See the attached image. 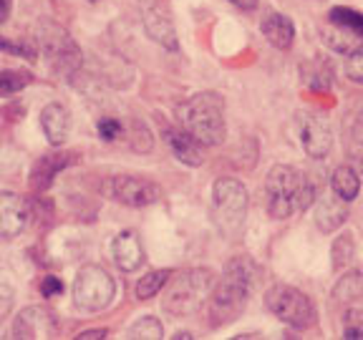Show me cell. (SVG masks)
Instances as JSON below:
<instances>
[{
    "label": "cell",
    "mask_w": 363,
    "mask_h": 340,
    "mask_svg": "<svg viewBox=\"0 0 363 340\" xmlns=\"http://www.w3.org/2000/svg\"><path fill=\"white\" fill-rule=\"evenodd\" d=\"M257 280H260V270L250 257H235L227 262L222 278L217 280L207 298V323L212 328L235 323L247 307Z\"/></svg>",
    "instance_id": "cell-1"
},
{
    "label": "cell",
    "mask_w": 363,
    "mask_h": 340,
    "mask_svg": "<svg viewBox=\"0 0 363 340\" xmlns=\"http://www.w3.org/2000/svg\"><path fill=\"white\" fill-rule=\"evenodd\" d=\"M265 202L272 220H288L315 204V187L303 171L290 164H275L265 179Z\"/></svg>",
    "instance_id": "cell-2"
},
{
    "label": "cell",
    "mask_w": 363,
    "mask_h": 340,
    "mask_svg": "<svg viewBox=\"0 0 363 340\" xmlns=\"http://www.w3.org/2000/svg\"><path fill=\"white\" fill-rule=\"evenodd\" d=\"M177 121L202 147H217L225 142V101L215 91H202L177 108Z\"/></svg>",
    "instance_id": "cell-3"
},
{
    "label": "cell",
    "mask_w": 363,
    "mask_h": 340,
    "mask_svg": "<svg viewBox=\"0 0 363 340\" xmlns=\"http://www.w3.org/2000/svg\"><path fill=\"white\" fill-rule=\"evenodd\" d=\"M217 278L212 270H184L179 272L174 280L169 278V283L164 285V310L174 317H187L202 310V305H207L212 288H215Z\"/></svg>",
    "instance_id": "cell-4"
},
{
    "label": "cell",
    "mask_w": 363,
    "mask_h": 340,
    "mask_svg": "<svg viewBox=\"0 0 363 340\" xmlns=\"http://www.w3.org/2000/svg\"><path fill=\"white\" fill-rule=\"evenodd\" d=\"M33 45L43 53L48 66L63 76H74L81 68V51L63 26L51 18H40L33 26Z\"/></svg>",
    "instance_id": "cell-5"
},
{
    "label": "cell",
    "mask_w": 363,
    "mask_h": 340,
    "mask_svg": "<svg viewBox=\"0 0 363 340\" xmlns=\"http://www.w3.org/2000/svg\"><path fill=\"white\" fill-rule=\"evenodd\" d=\"M265 305L280 323L290 325V328L308 330L318 323V310L315 302L311 300V295L293 288V285H272V288H267Z\"/></svg>",
    "instance_id": "cell-6"
},
{
    "label": "cell",
    "mask_w": 363,
    "mask_h": 340,
    "mask_svg": "<svg viewBox=\"0 0 363 340\" xmlns=\"http://www.w3.org/2000/svg\"><path fill=\"white\" fill-rule=\"evenodd\" d=\"M212 210H215L217 227L222 232L235 237L242 232L247 217V192L233 176H220L212 187Z\"/></svg>",
    "instance_id": "cell-7"
},
{
    "label": "cell",
    "mask_w": 363,
    "mask_h": 340,
    "mask_svg": "<svg viewBox=\"0 0 363 340\" xmlns=\"http://www.w3.org/2000/svg\"><path fill=\"white\" fill-rule=\"evenodd\" d=\"M116 298V283L101 265H86L74 280V302L81 312L96 315Z\"/></svg>",
    "instance_id": "cell-8"
},
{
    "label": "cell",
    "mask_w": 363,
    "mask_h": 340,
    "mask_svg": "<svg viewBox=\"0 0 363 340\" xmlns=\"http://www.w3.org/2000/svg\"><path fill=\"white\" fill-rule=\"evenodd\" d=\"M104 192L113 202L124 207H149L162 199V189L157 181L139 174H113L104 181Z\"/></svg>",
    "instance_id": "cell-9"
},
{
    "label": "cell",
    "mask_w": 363,
    "mask_h": 340,
    "mask_svg": "<svg viewBox=\"0 0 363 340\" xmlns=\"http://www.w3.org/2000/svg\"><path fill=\"white\" fill-rule=\"evenodd\" d=\"M58 320L45 305H28L18 312L11 335L16 340H51L58 338Z\"/></svg>",
    "instance_id": "cell-10"
},
{
    "label": "cell",
    "mask_w": 363,
    "mask_h": 340,
    "mask_svg": "<svg viewBox=\"0 0 363 340\" xmlns=\"http://www.w3.org/2000/svg\"><path fill=\"white\" fill-rule=\"evenodd\" d=\"M142 23H144L147 35L154 43H159L162 48H167V51H177V48H179L174 21H172L169 11H167L162 3H149L142 11Z\"/></svg>",
    "instance_id": "cell-11"
},
{
    "label": "cell",
    "mask_w": 363,
    "mask_h": 340,
    "mask_svg": "<svg viewBox=\"0 0 363 340\" xmlns=\"http://www.w3.org/2000/svg\"><path fill=\"white\" fill-rule=\"evenodd\" d=\"M301 142L311 159H325L333 149V131H330L328 121L306 113L301 124Z\"/></svg>",
    "instance_id": "cell-12"
},
{
    "label": "cell",
    "mask_w": 363,
    "mask_h": 340,
    "mask_svg": "<svg viewBox=\"0 0 363 340\" xmlns=\"http://www.w3.org/2000/svg\"><path fill=\"white\" fill-rule=\"evenodd\" d=\"M30 210L26 199L16 192H0V237L13 239L26 230Z\"/></svg>",
    "instance_id": "cell-13"
},
{
    "label": "cell",
    "mask_w": 363,
    "mask_h": 340,
    "mask_svg": "<svg viewBox=\"0 0 363 340\" xmlns=\"http://www.w3.org/2000/svg\"><path fill=\"white\" fill-rule=\"evenodd\" d=\"M74 162H79V154L76 152H56V154L40 157L33 164V169H30V176H28L30 187H33L35 192H45V189L53 184V179H56L66 166L74 164Z\"/></svg>",
    "instance_id": "cell-14"
},
{
    "label": "cell",
    "mask_w": 363,
    "mask_h": 340,
    "mask_svg": "<svg viewBox=\"0 0 363 340\" xmlns=\"http://www.w3.org/2000/svg\"><path fill=\"white\" fill-rule=\"evenodd\" d=\"M111 255L116 267L124 272H134L142 267L144 262V247H142V239L134 230H124L113 237L111 242Z\"/></svg>",
    "instance_id": "cell-15"
},
{
    "label": "cell",
    "mask_w": 363,
    "mask_h": 340,
    "mask_svg": "<svg viewBox=\"0 0 363 340\" xmlns=\"http://www.w3.org/2000/svg\"><path fill=\"white\" fill-rule=\"evenodd\" d=\"M348 220V202L330 189L315 202V225L320 232H335Z\"/></svg>",
    "instance_id": "cell-16"
},
{
    "label": "cell",
    "mask_w": 363,
    "mask_h": 340,
    "mask_svg": "<svg viewBox=\"0 0 363 340\" xmlns=\"http://www.w3.org/2000/svg\"><path fill=\"white\" fill-rule=\"evenodd\" d=\"M162 136H164L167 147L172 149V154L179 159L182 164H187V166L202 164V144H199L197 139H192L182 126H164Z\"/></svg>",
    "instance_id": "cell-17"
},
{
    "label": "cell",
    "mask_w": 363,
    "mask_h": 340,
    "mask_svg": "<svg viewBox=\"0 0 363 340\" xmlns=\"http://www.w3.org/2000/svg\"><path fill=\"white\" fill-rule=\"evenodd\" d=\"M40 129H43L45 139L53 147H63L68 139V131H71V113L63 103H48V106L40 111Z\"/></svg>",
    "instance_id": "cell-18"
},
{
    "label": "cell",
    "mask_w": 363,
    "mask_h": 340,
    "mask_svg": "<svg viewBox=\"0 0 363 340\" xmlns=\"http://www.w3.org/2000/svg\"><path fill=\"white\" fill-rule=\"evenodd\" d=\"M260 28H262V35H265L267 43H270L272 48H278V51H288V48H293L295 26L288 16H283V13H267V16L262 18Z\"/></svg>",
    "instance_id": "cell-19"
},
{
    "label": "cell",
    "mask_w": 363,
    "mask_h": 340,
    "mask_svg": "<svg viewBox=\"0 0 363 340\" xmlns=\"http://www.w3.org/2000/svg\"><path fill=\"white\" fill-rule=\"evenodd\" d=\"M320 35H323L325 45L328 48H333V51L338 53H353V51H361V45H363V35L353 33V30L343 28V26H338V23L328 21L320 28Z\"/></svg>",
    "instance_id": "cell-20"
},
{
    "label": "cell",
    "mask_w": 363,
    "mask_h": 340,
    "mask_svg": "<svg viewBox=\"0 0 363 340\" xmlns=\"http://www.w3.org/2000/svg\"><path fill=\"white\" fill-rule=\"evenodd\" d=\"M363 298V272L348 270L333 285V300L338 305H353Z\"/></svg>",
    "instance_id": "cell-21"
},
{
    "label": "cell",
    "mask_w": 363,
    "mask_h": 340,
    "mask_svg": "<svg viewBox=\"0 0 363 340\" xmlns=\"http://www.w3.org/2000/svg\"><path fill=\"white\" fill-rule=\"evenodd\" d=\"M330 189L338 197H343L346 202H353L361 192V176L356 174L353 166H338L330 176Z\"/></svg>",
    "instance_id": "cell-22"
},
{
    "label": "cell",
    "mask_w": 363,
    "mask_h": 340,
    "mask_svg": "<svg viewBox=\"0 0 363 340\" xmlns=\"http://www.w3.org/2000/svg\"><path fill=\"white\" fill-rule=\"evenodd\" d=\"M353 257H356V239H353V234L346 230V232L338 234V237L333 239V244H330V265H333L335 272H340L351 265Z\"/></svg>",
    "instance_id": "cell-23"
},
{
    "label": "cell",
    "mask_w": 363,
    "mask_h": 340,
    "mask_svg": "<svg viewBox=\"0 0 363 340\" xmlns=\"http://www.w3.org/2000/svg\"><path fill=\"white\" fill-rule=\"evenodd\" d=\"M172 272L169 270H154V272H147L139 283H136L134 288V295L139 298V300H149V298H154V295H159L162 290H164V285L169 283Z\"/></svg>",
    "instance_id": "cell-24"
},
{
    "label": "cell",
    "mask_w": 363,
    "mask_h": 340,
    "mask_svg": "<svg viewBox=\"0 0 363 340\" xmlns=\"http://www.w3.org/2000/svg\"><path fill=\"white\" fill-rule=\"evenodd\" d=\"M33 81L26 68H6L0 71V96H16Z\"/></svg>",
    "instance_id": "cell-25"
},
{
    "label": "cell",
    "mask_w": 363,
    "mask_h": 340,
    "mask_svg": "<svg viewBox=\"0 0 363 340\" xmlns=\"http://www.w3.org/2000/svg\"><path fill=\"white\" fill-rule=\"evenodd\" d=\"M129 338H134V340H162L164 338V325H162L159 317L144 315L129 328Z\"/></svg>",
    "instance_id": "cell-26"
},
{
    "label": "cell",
    "mask_w": 363,
    "mask_h": 340,
    "mask_svg": "<svg viewBox=\"0 0 363 340\" xmlns=\"http://www.w3.org/2000/svg\"><path fill=\"white\" fill-rule=\"evenodd\" d=\"M328 21L338 23V26H343V28L353 30V33L363 35V16L358 11H353V8H333V11L328 13Z\"/></svg>",
    "instance_id": "cell-27"
},
{
    "label": "cell",
    "mask_w": 363,
    "mask_h": 340,
    "mask_svg": "<svg viewBox=\"0 0 363 340\" xmlns=\"http://www.w3.org/2000/svg\"><path fill=\"white\" fill-rule=\"evenodd\" d=\"M126 129H129V144L134 152H152V134H149L147 126L139 124V121H131Z\"/></svg>",
    "instance_id": "cell-28"
},
{
    "label": "cell",
    "mask_w": 363,
    "mask_h": 340,
    "mask_svg": "<svg viewBox=\"0 0 363 340\" xmlns=\"http://www.w3.org/2000/svg\"><path fill=\"white\" fill-rule=\"evenodd\" d=\"M346 328H343V338L351 340H363V307H351L343 315Z\"/></svg>",
    "instance_id": "cell-29"
},
{
    "label": "cell",
    "mask_w": 363,
    "mask_h": 340,
    "mask_svg": "<svg viewBox=\"0 0 363 340\" xmlns=\"http://www.w3.org/2000/svg\"><path fill=\"white\" fill-rule=\"evenodd\" d=\"M343 71H346V76L353 81V84H361L363 86V48H361V51L348 53Z\"/></svg>",
    "instance_id": "cell-30"
},
{
    "label": "cell",
    "mask_w": 363,
    "mask_h": 340,
    "mask_svg": "<svg viewBox=\"0 0 363 340\" xmlns=\"http://www.w3.org/2000/svg\"><path fill=\"white\" fill-rule=\"evenodd\" d=\"M99 136L104 142H116L119 136H124V124L116 119H101L99 121Z\"/></svg>",
    "instance_id": "cell-31"
},
{
    "label": "cell",
    "mask_w": 363,
    "mask_h": 340,
    "mask_svg": "<svg viewBox=\"0 0 363 340\" xmlns=\"http://www.w3.org/2000/svg\"><path fill=\"white\" fill-rule=\"evenodd\" d=\"M40 293H43V298H56V295H61L63 293L61 278H56V275L43 278V283H40Z\"/></svg>",
    "instance_id": "cell-32"
},
{
    "label": "cell",
    "mask_w": 363,
    "mask_h": 340,
    "mask_svg": "<svg viewBox=\"0 0 363 340\" xmlns=\"http://www.w3.org/2000/svg\"><path fill=\"white\" fill-rule=\"evenodd\" d=\"M351 139L358 144V147H363V101H361V106L356 108V113H353V119H351Z\"/></svg>",
    "instance_id": "cell-33"
},
{
    "label": "cell",
    "mask_w": 363,
    "mask_h": 340,
    "mask_svg": "<svg viewBox=\"0 0 363 340\" xmlns=\"http://www.w3.org/2000/svg\"><path fill=\"white\" fill-rule=\"evenodd\" d=\"M227 3H233L235 8H242V11H255L260 0H227Z\"/></svg>",
    "instance_id": "cell-34"
},
{
    "label": "cell",
    "mask_w": 363,
    "mask_h": 340,
    "mask_svg": "<svg viewBox=\"0 0 363 340\" xmlns=\"http://www.w3.org/2000/svg\"><path fill=\"white\" fill-rule=\"evenodd\" d=\"M351 166L356 169V174H358V176H363V149H361V152H356V154L351 157Z\"/></svg>",
    "instance_id": "cell-35"
},
{
    "label": "cell",
    "mask_w": 363,
    "mask_h": 340,
    "mask_svg": "<svg viewBox=\"0 0 363 340\" xmlns=\"http://www.w3.org/2000/svg\"><path fill=\"white\" fill-rule=\"evenodd\" d=\"M106 330H84V333H79L76 338L79 340H86V338H106Z\"/></svg>",
    "instance_id": "cell-36"
},
{
    "label": "cell",
    "mask_w": 363,
    "mask_h": 340,
    "mask_svg": "<svg viewBox=\"0 0 363 340\" xmlns=\"http://www.w3.org/2000/svg\"><path fill=\"white\" fill-rule=\"evenodd\" d=\"M8 16H11V0H0V26L8 21Z\"/></svg>",
    "instance_id": "cell-37"
},
{
    "label": "cell",
    "mask_w": 363,
    "mask_h": 340,
    "mask_svg": "<svg viewBox=\"0 0 363 340\" xmlns=\"http://www.w3.org/2000/svg\"><path fill=\"white\" fill-rule=\"evenodd\" d=\"M187 338H192V333H187V330H179V333L174 335V340H187Z\"/></svg>",
    "instance_id": "cell-38"
}]
</instances>
